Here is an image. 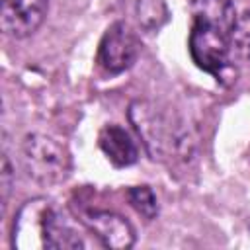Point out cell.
<instances>
[{"label": "cell", "instance_id": "obj_2", "mask_svg": "<svg viewBox=\"0 0 250 250\" xmlns=\"http://www.w3.org/2000/svg\"><path fill=\"white\" fill-rule=\"evenodd\" d=\"M129 119L152 160H170L189 154L193 141L188 127L156 104L146 100L133 102Z\"/></svg>", "mask_w": 250, "mask_h": 250}, {"label": "cell", "instance_id": "obj_5", "mask_svg": "<svg viewBox=\"0 0 250 250\" xmlns=\"http://www.w3.org/2000/svg\"><path fill=\"white\" fill-rule=\"evenodd\" d=\"M141 51V43L125 21H115L104 33L98 47V62L105 72L119 74L133 66Z\"/></svg>", "mask_w": 250, "mask_h": 250}, {"label": "cell", "instance_id": "obj_7", "mask_svg": "<svg viewBox=\"0 0 250 250\" xmlns=\"http://www.w3.org/2000/svg\"><path fill=\"white\" fill-rule=\"evenodd\" d=\"M82 223L102 240L107 248H131L135 244L133 225L107 209H86L82 213Z\"/></svg>", "mask_w": 250, "mask_h": 250}, {"label": "cell", "instance_id": "obj_1", "mask_svg": "<svg viewBox=\"0 0 250 250\" xmlns=\"http://www.w3.org/2000/svg\"><path fill=\"white\" fill-rule=\"evenodd\" d=\"M189 55L207 72L219 74L229 61L230 33L236 21L232 0H191Z\"/></svg>", "mask_w": 250, "mask_h": 250}, {"label": "cell", "instance_id": "obj_3", "mask_svg": "<svg viewBox=\"0 0 250 250\" xmlns=\"http://www.w3.org/2000/svg\"><path fill=\"white\" fill-rule=\"evenodd\" d=\"M21 162L27 176L41 186L62 184L72 170L68 148L49 135L33 133L21 143Z\"/></svg>", "mask_w": 250, "mask_h": 250}, {"label": "cell", "instance_id": "obj_10", "mask_svg": "<svg viewBox=\"0 0 250 250\" xmlns=\"http://www.w3.org/2000/svg\"><path fill=\"white\" fill-rule=\"evenodd\" d=\"M127 199H129L131 207L141 217H145L146 221H152L158 215V201H156L154 191L148 186H135V188H131L127 191Z\"/></svg>", "mask_w": 250, "mask_h": 250}, {"label": "cell", "instance_id": "obj_9", "mask_svg": "<svg viewBox=\"0 0 250 250\" xmlns=\"http://www.w3.org/2000/svg\"><path fill=\"white\" fill-rule=\"evenodd\" d=\"M137 20L143 29L156 31L168 20V8L164 0H137Z\"/></svg>", "mask_w": 250, "mask_h": 250}, {"label": "cell", "instance_id": "obj_8", "mask_svg": "<svg viewBox=\"0 0 250 250\" xmlns=\"http://www.w3.org/2000/svg\"><path fill=\"white\" fill-rule=\"evenodd\" d=\"M98 145L113 166H119V168L131 166L139 158V148L135 141L123 127L115 123H109L100 131Z\"/></svg>", "mask_w": 250, "mask_h": 250}, {"label": "cell", "instance_id": "obj_4", "mask_svg": "<svg viewBox=\"0 0 250 250\" xmlns=\"http://www.w3.org/2000/svg\"><path fill=\"white\" fill-rule=\"evenodd\" d=\"M57 209L43 197L25 201L14 221L12 246L18 250H35L47 248L51 225Z\"/></svg>", "mask_w": 250, "mask_h": 250}, {"label": "cell", "instance_id": "obj_12", "mask_svg": "<svg viewBox=\"0 0 250 250\" xmlns=\"http://www.w3.org/2000/svg\"><path fill=\"white\" fill-rule=\"evenodd\" d=\"M12 164L8 160L6 154H2V172H0V182H2V201L6 203L8 201V195H10V188H12Z\"/></svg>", "mask_w": 250, "mask_h": 250}, {"label": "cell", "instance_id": "obj_11", "mask_svg": "<svg viewBox=\"0 0 250 250\" xmlns=\"http://www.w3.org/2000/svg\"><path fill=\"white\" fill-rule=\"evenodd\" d=\"M230 49H234L238 57L250 61V10L236 16L230 33Z\"/></svg>", "mask_w": 250, "mask_h": 250}, {"label": "cell", "instance_id": "obj_6", "mask_svg": "<svg viewBox=\"0 0 250 250\" xmlns=\"http://www.w3.org/2000/svg\"><path fill=\"white\" fill-rule=\"evenodd\" d=\"M49 0H2L0 25L14 39L29 37L45 20Z\"/></svg>", "mask_w": 250, "mask_h": 250}]
</instances>
